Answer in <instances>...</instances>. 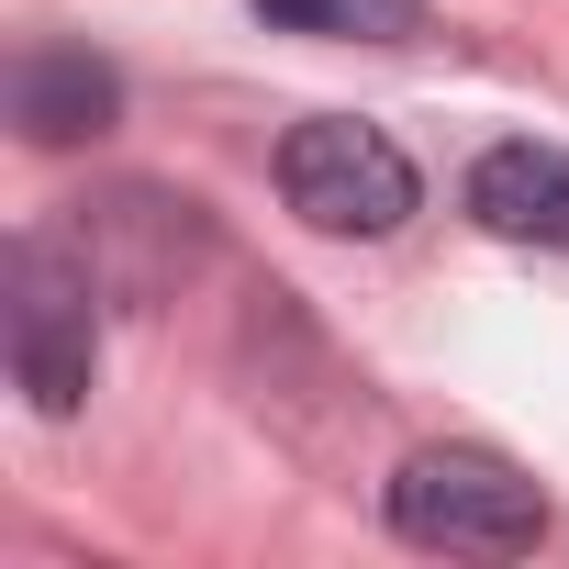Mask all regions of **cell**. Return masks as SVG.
Instances as JSON below:
<instances>
[{
    "label": "cell",
    "instance_id": "obj_1",
    "mask_svg": "<svg viewBox=\"0 0 569 569\" xmlns=\"http://www.w3.org/2000/svg\"><path fill=\"white\" fill-rule=\"evenodd\" d=\"M391 536L402 547H447V558H525L547 536V502L491 447H425L391 480Z\"/></svg>",
    "mask_w": 569,
    "mask_h": 569
},
{
    "label": "cell",
    "instance_id": "obj_2",
    "mask_svg": "<svg viewBox=\"0 0 569 569\" xmlns=\"http://www.w3.org/2000/svg\"><path fill=\"white\" fill-rule=\"evenodd\" d=\"M279 190L313 234H391L413 212V157L380 134V123H347V112H313L279 146Z\"/></svg>",
    "mask_w": 569,
    "mask_h": 569
},
{
    "label": "cell",
    "instance_id": "obj_3",
    "mask_svg": "<svg viewBox=\"0 0 569 569\" xmlns=\"http://www.w3.org/2000/svg\"><path fill=\"white\" fill-rule=\"evenodd\" d=\"M0 313H12V380L34 391V413H79L90 391V358H101V325H90V268L46 234L12 246L0 268Z\"/></svg>",
    "mask_w": 569,
    "mask_h": 569
},
{
    "label": "cell",
    "instance_id": "obj_4",
    "mask_svg": "<svg viewBox=\"0 0 569 569\" xmlns=\"http://www.w3.org/2000/svg\"><path fill=\"white\" fill-rule=\"evenodd\" d=\"M469 212L513 246H569V146H491L469 168Z\"/></svg>",
    "mask_w": 569,
    "mask_h": 569
},
{
    "label": "cell",
    "instance_id": "obj_5",
    "mask_svg": "<svg viewBox=\"0 0 569 569\" xmlns=\"http://www.w3.org/2000/svg\"><path fill=\"white\" fill-rule=\"evenodd\" d=\"M123 112V79L90 57V46H34L23 68H12V123L34 134V146H79V134H101Z\"/></svg>",
    "mask_w": 569,
    "mask_h": 569
},
{
    "label": "cell",
    "instance_id": "obj_6",
    "mask_svg": "<svg viewBox=\"0 0 569 569\" xmlns=\"http://www.w3.org/2000/svg\"><path fill=\"white\" fill-rule=\"evenodd\" d=\"M257 12L291 23V34H391L402 0H257Z\"/></svg>",
    "mask_w": 569,
    "mask_h": 569
}]
</instances>
